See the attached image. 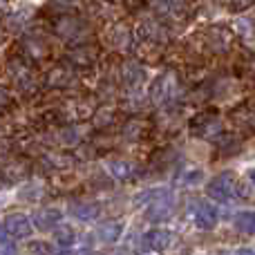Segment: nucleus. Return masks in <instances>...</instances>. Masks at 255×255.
Instances as JSON below:
<instances>
[{
  "instance_id": "f257e3e1",
  "label": "nucleus",
  "mask_w": 255,
  "mask_h": 255,
  "mask_svg": "<svg viewBox=\"0 0 255 255\" xmlns=\"http://www.w3.org/2000/svg\"><path fill=\"white\" fill-rule=\"evenodd\" d=\"M188 213L193 217V224L197 226L199 231H211L215 229L217 224V208L211 206L208 202L204 199H193L188 206Z\"/></svg>"
},
{
  "instance_id": "f03ea898",
  "label": "nucleus",
  "mask_w": 255,
  "mask_h": 255,
  "mask_svg": "<svg viewBox=\"0 0 255 255\" xmlns=\"http://www.w3.org/2000/svg\"><path fill=\"white\" fill-rule=\"evenodd\" d=\"M175 90H177L175 72H163V74L157 76V79L152 81V85H150V99H152V103L161 106V103L170 101V99L175 97Z\"/></svg>"
},
{
  "instance_id": "7ed1b4c3",
  "label": "nucleus",
  "mask_w": 255,
  "mask_h": 255,
  "mask_svg": "<svg viewBox=\"0 0 255 255\" xmlns=\"http://www.w3.org/2000/svg\"><path fill=\"white\" fill-rule=\"evenodd\" d=\"M172 211H175V199H172V195L168 193L166 188L157 190V193L152 195V202L148 204V217L152 222H163L172 215Z\"/></svg>"
},
{
  "instance_id": "20e7f679",
  "label": "nucleus",
  "mask_w": 255,
  "mask_h": 255,
  "mask_svg": "<svg viewBox=\"0 0 255 255\" xmlns=\"http://www.w3.org/2000/svg\"><path fill=\"white\" fill-rule=\"evenodd\" d=\"M190 130H193L195 136H202V139H220V136L224 134L222 121L217 119V117H208V115L195 119L193 124H190Z\"/></svg>"
},
{
  "instance_id": "39448f33",
  "label": "nucleus",
  "mask_w": 255,
  "mask_h": 255,
  "mask_svg": "<svg viewBox=\"0 0 255 255\" xmlns=\"http://www.w3.org/2000/svg\"><path fill=\"white\" fill-rule=\"evenodd\" d=\"M208 197L217 199V202H229V199L235 197V184L231 175H217L215 179H211L206 188Z\"/></svg>"
},
{
  "instance_id": "423d86ee",
  "label": "nucleus",
  "mask_w": 255,
  "mask_h": 255,
  "mask_svg": "<svg viewBox=\"0 0 255 255\" xmlns=\"http://www.w3.org/2000/svg\"><path fill=\"white\" fill-rule=\"evenodd\" d=\"M2 229L11 238H27L31 233V220L27 215H22V213H11V215L4 217Z\"/></svg>"
},
{
  "instance_id": "0eeeda50",
  "label": "nucleus",
  "mask_w": 255,
  "mask_h": 255,
  "mask_svg": "<svg viewBox=\"0 0 255 255\" xmlns=\"http://www.w3.org/2000/svg\"><path fill=\"white\" fill-rule=\"evenodd\" d=\"M61 217H63V213L56 211V208H40L31 217V226H36L40 231H49L56 224H61Z\"/></svg>"
},
{
  "instance_id": "6e6552de",
  "label": "nucleus",
  "mask_w": 255,
  "mask_h": 255,
  "mask_svg": "<svg viewBox=\"0 0 255 255\" xmlns=\"http://www.w3.org/2000/svg\"><path fill=\"white\" fill-rule=\"evenodd\" d=\"M143 242H145V247L152 249V251H166V249L175 242V235L166 229H154L143 235Z\"/></svg>"
},
{
  "instance_id": "1a4fd4ad",
  "label": "nucleus",
  "mask_w": 255,
  "mask_h": 255,
  "mask_svg": "<svg viewBox=\"0 0 255 255\" xmlns=\"http://www.w3.org/2000/svg\"><path fill=\"white\" fill-rule=\"evenodd\" d=\"M154 11L163 18L179 20L186 13V2L184 0H154Z\"/></svg>"
},
{
  "instance_id": "9d476101",
  "label": "nucleus",
  "mask_w": 255,
  "mask_h": 255,
  "mask_svg": "<svg viewBox=\"0 0 255 255\" xmlns=\"http://www.w3.org/2000/svg\"><path fill=\"white\" fill-rule=\"evenodd\" d=\"M121 231H124V224H121V222H106L103 226H99L97 238L101 240L103 244H112L119 240Z\"/></svg>"
},
{
  "instance_id": "9b49d317",
  "label": "nucleus",
  "mask_w": 255,
  "mask_h": 255,
  "mask_svg": "<svg viewBox=\"0 0 255 255\" xmlns=\"http://www.w3.org/2000/svg\"><path fill=\"white\" fill-rule=\"evenodd\" d=\"M72 215L81 222H92L99 217V206L97 204H76L72 206Z\"/></svg>"
},
{
  "instance_id": "f8f14e48",
  "label": "nucleus",
  "mask_w": 255,
  "mask_h": 255,
  "mask_svg": "<svg viewBox=\"0 0 255 255\" xmlns=\"http://www.w3.org/2000/svg\"><path fill=\"white\" fill-rule=\"evenodd\" d=\"M145 79V72L141 70L139 65H126L124 67V81L126 85H130V88H139L141 83H143Z\"/></svg>"
},
{
  "instance_id": "ddd939ff",
  "label": "nucleus",
  "mask_w": 255,
  "mask_h": 255,
  "mask_svg": "<svg viewBox=\"0 0 255 255\" xmlns=\"http://www.w3.org/2000/svg\"><path fill=\"white\" fill-rule=\"evenodd\" d=\"M235 229L240 233H247V235H253L255 233V213H240L235 217Z\"/></svg>"
},
{
  "instance_id": "4468645a",
  "label": "nucleus",
  "mask_w": 255,
  "mask_h": 255,
  "mask_svg": "<svg viewBox=\"0 0 255 255\" xmlns=\"http://www.w3.org/2000/svg\"><path fill=\"white\" fill-rule=\"evenodd\" d=\"M108 168H110V172L115 177H119V179H128V177L134 175V166L128 161H110Z\"/></svg>"
},
{
  "instance_id": "2eb2a0df",
  "label": "nucleus",
  "mask_w": 255,
  "mask_h": 255,
  "mask_svg": "<svg viewBox=\"0 0 255 255\" xmlns=\"http://www.w3.org/2000/svg\"><path fill=\"white\" fill-rule=\"evenodd\" d=\"M56 242L61 244V247H72L74 244V240H76V235H74V231L70 229V226H63V229H58L56 231Z\"/></svg>"
},
{
  "instance_id": "dca6fc26",
  "label": "nucleus",
  "mask_w": 255,
  "mask_h": 255,
  "mask_svg": "<svg viewBox=\"0 0 255 255\" xmlns=\"http://www.w3.org/2000/svg\"><path fill=\"white\" fill-rule=\"evenodd\" d=\"M222 2H224L231 11H244V9L253 7L255 0H222Z\"/></svg>"
},
{
  "instance_id": "f3484780",
  "label": "nucleus",
  "mask_w": 255,
  "mask_h": 255,
  "mask_svg": "<svg viewBox=\"0 0 255 255\" xmlns=\"http://www.w3.org/2000/svg\"><path fill=\"white\" fill-rule=\"evenodd\" d=\"M27 253H29V255H49V253H52V249H49L47 242H29Z\"/></svg>"
},
{
  "instance_id": "a211bd4d",
  "label": "nucleus",
  "mask_w": 255,
  "mask_h": 255,
  "mask_svg": "<svg viewBox=\"0 0 255 255\" xmlns=\"http://www.w3.org/2000/svg\"><path fill=\"white\" fill-rule=\"evenodd\" d=\"M0 255H16V247L11 242H7V238L0 240Z\"/></svg>"
},
{
  "instance_id": "6ab92c4d",
  "label": "nucleus",
  "mask_w": 255,
  "mask_h": 255,
  "mask_svg": "<svg viewBox=\"0 0 255 255\" xmlns=\"http://www.w3.org/2000/svg\"><path fill=\"white\" fill-rule=\"evenodd\" d=\"M235 255H255V249H238Z\"/></svg>"
},
{
  "instance_id": "aec40b11",
  "label": "nucleus",
  "mask_w": 255,
  "mask_h": 255,
  "mask_svg": "<svg viewBox=\"0 0 255 255\" xmlns=\"http://www.w3.org/2000/svg\"><path fill=\"white\" fill-rule=\"evenodd\" d=\"M4 103H7V92L0 90V106H4Z\"/></svg>"
},
{
  "instance_id": "412c9836",
  "label": "nucleus",
  "mask_w": 255,
  "mask_h": 255,
  "mask_svg": "<svg viewBox=\"0 0 255 255\" xmlns=\"http://www.w3.org/2000/svg\"><path fill=\"white\" fill-rule=\"evenodd\" d=\"M72 255H97L94 251H76V253H72Z\"/></svg>"
},
{
  "instance_id": "4be33fe9",
  "label": "nucleus",
  "mask_w": 255,
  "mask_h": 255,
  "mask_svg": "<svg viewBox=\"0 0 255 255\" xmlns=\"http://www.w3.org/2000/svg\"><path fill=\"white\" fill-rule=\"evenodd\" d=\"M249 177H251V181H253V186H255V168L251 170V175H249Z\"/></svg>"
}]
</instances>
